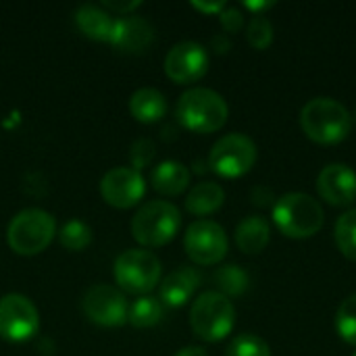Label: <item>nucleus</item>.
Returning <instances> with one entry per match:
<instances>
[{
    "label": "nucleus",
    "mask_w": 356,
    "mask_h": 356,
    "mask_svg": "<svg viewBox=\"0 0 356 356\" xmlns=\"http://www.w3.org/2000/svg\"><path fill=\"white\" fill-rule=\"evenodd\" d=\"M56 234V221L42 209H25L17 213L6 229L8 246L23 257H33L46 250Z\"/></svg>",
    "instance_id": "obj_4"
},
{
    "label": "nucleus",
    "mask_w": 356,
    "mask_h": 356,
    "mask_svg": "<svg viewBox=\"0 0 356 356\" xmlns=\"http://www.w3.org/2000/svg\"><path fill=\"white\" fill-rule=\"evenodd\" d=\"M154 156V144L150 140H138L134 146H131V163H134V169H142L146 167Z\"/></svg>",
    "instance_id": "obj_29"
},
{
    "label": "nucleus",
    "mask_w": 356,
    "mask_h": 356,
    "mask_svg": "<svg viewBox=\"0 0 356 356\" xmlns=\"http://www.w3.org/2000/svg\"><path fill=\"white\" fill-rule=\"evenodd\" d=\"M225 356H271V348L257 334H240L229 342Z\"/></svg>",
    "instance_id": "obj_27"
},
{
    "label": "nucleus",
    "mask_w": 356,
    "mask_h": 356,
    "mask_svg": "<svg viewBox=\"0 0 356 356\" xmlns=\"http://www.w3.org/2000/svg\"><path fill=\"white\" fill-rule=\"evenodd\" d=\"M75 23L77 27L83 31V35L92 38V40H102V42H108L111 40V33H113V25H115V19L113 15L102 8V6H96V4H83L77 8L75 13Z\"/></svg>",
    "instance_id": "obj_18"
},
{
    "label": "nucleus",
    "mask_w": 356,
    "mask_h": 356,
    "mask_svg": "<svg viewBox=\"0 0 356 356\" xmlns=\"http://www.w3.org/2000/svg\"><path fill=\"white\" fill-rule=\"evenodd\" d=\"M175 356H209V353L204 348H200V346H186Z\"/></svg>",
    "instance_id": "obj_34"
},
{
    "label": "nucleus",
    "mask_w": 356,
    "mask_h": 356,
    "mask_svg": "<svg viewBox=\"0 0 356 356\" xmlns=\"http://www.w3.org/2000/svg\"><path fill=\"white\" fill-rule=\"evenodd\" d=\"M129 113L142 123L161 121L167 113V98L154 88H140L129 98Z\"/></svg>",
    "instance_id": "obj_20"
},
{
    "label": "nucleus",
    "mask_w": 356,
    "mask_h": 356,
    "mask_svg": "<svg viewBox=\"0 0 356 356\" xmlns=\"http://www.w3.org/2000/svg\"><path fill=\"white\" fill-rule=\"evenodd\" d=\"M138 6H140L138 0H129V2H111V0H106V2H102V8L115 10V13H119V15H125V13H129V10H134V8H138Z\"/></svg>",
    "instance_id": "obj_31"
},
{
    "label": "nucleus",
    "mask_w": 356,
    "mask_h": 356,
    "mask_svg": "<svg viewBox=\"0 0 356 356\" xmlns=\"http://www.w3.org/2000/svg\"><path fill=\"white\" fill-rule=\"evenodd\" d=\"M219 21H221V25H223V29L227 33H238L244 27V15H242L240 8H234V6L223 8L219 13Z\"/></svg>",
    "instance_id": "obj_30"
},
{
    "label": "nucleus",
    "mask_w": 356,
    "mask_h": 356,
    "mask_svg": "<svg viewBox=\"0 0 356 356\" xmlns=\"http://www.w3.org/2000/svg\"><path fill=\"white\" fill-rule=\"evenodd\" d=\"M58 240L60 244L67 248V250H83L90 246L92 242V229L88 223L79 221V219H73V221H67L60 232H58Z\"/></svg>",
    "instance_id": "obj_25"
},
{
    "label": "nucleus",
    "mask_w": 356,
    "mask_h": 356,
    "mask_svg": "<svg viewBox=\"0 0 356 356\" xmlns=\"http://www.w3.org/2000/svg\"><path fill=\"white\" fill-rule=\"evenodd\" d=\"M355 117H356V115H355Z\"/></svg>",
    "instance_id": "obj_37"
},
{
    "label": "nucleus",
    "mask_w": 356,
    "mask_h": 356,
    "mask_svg": "<svg viewBox=\"0 0 356 356\" xmlns=\"http://www.w3.org/2000/svg\"><path fill=\"white\" fill-rule=\"evenodd\" d=\"M271 238V227L265 217L250 215L236 227V244L244 254H261Z\"/></svg>",
    "instance_id": "obj_17"
},
{
    "label": "nucleus",
    "mask_w": 356,
    "mask_h": 356,
    "mask_svg": "<svg viewBox=\"0 0 356 356\" xmlns=\"http://www.w3.org/2000/svg\"><path fill=\"white\" fill-rule=\"evenodd\" d=\"M184 246L188 257L196 265H217L225 259L227 254V236L225 229L211 221V219H200L194 221L184 236Z\"/></svg>",
    "instance_id": "obj_9"
},
{
    "label": "nucleus",
    "mask_w": 356,
    "mask_h": 356,
    "mask_svg": "<svg viewBox=\"0 0 356 356\" xmlns=\"http://www.w3.org/2000/svg\"><path fill=\"white\" fill-rule=\"evenodd\" d=\"M81 309L86 317L102 327H119L127 321L129 305L121 290L106 284L90 286L81 298Z\"/></svg>",
    "instance_id": "obj_10"
},
{
    "label": "nucleus",
    "mask_w": 356,
    "mask_h": 356,
    "mask_svg": "<svg viewBox=\"0 0 356 356\" xmlns=\"http://www.w3.org/2000/svg\"><path fill=\"white\" fill-rule=\"evenodd\" d=\"M154 38L152 25L144 17H121L115 19L113 33H111V44L123 52H144Z\"/></svg>",
    "instance_id": "obj_15"
},
{
    "label": "nucleus",
    "mask_w": 356,
    "mask_h": 356,
    "mask_svg": "<svg viewBox=\"0 0 356 356\" xmlns=\"http://www.w3.org/2000/svg\"><path fill=\"white\" fill-rule=\"evenodd\" d=\"M273 25L265 15H254L246 27L248 44L257 50H267L273 44Z\"/></svg>",
    "instance_id": "obj_28"
},
{
    "label": "nucleus",
    "mask_w": 356,
    "mask_h": 356,
    "mask_svg": "<svg viewBox=\"0 0 356 356\" xmlns=\"http://www.w3.org/2000/svg\"><path fill=\"white\" fill-rule=\"evenodd\" d=\"M175 115L186 129L194 134H213L225 125L229 108L223 96L215 90L192 88L179 96Z\"/></svg>",
    "instance_id": "obj_3"
},
{
    "label": "nucleus",
    "mask_w": 356,
    "mask_h": 356,
    "mask_svg": "<svg viewBox=\"0 0 356 356\" xmlns=\"http://www.w3.org/2000/svg\"><path fill=\"white\" fill-rule=\"evenodd\" d=\"M165 315V305L154 298V296H142L138 298L131 307H129V313H127V321L138 327V330H146V327H152L156 325Z\"/></svg>",
    "instance_id": "obj_22"
},
{
    "label": "nucleus",
    "mask_w": 356,
    "mask_h": 356,
    "mask_svg": "<svg viewBox=\"0 0 356 356\" xmlns=\"http://www.w3.org/2000/svg\"><path fill=\"white\" fill-rule=\"evenodd\" d=\"M213 282L217 284L219 292L223 296H242L248 286H250V277L248 273L238 267V265H225V267H219L213 275Z\"/></svg>",
    "instance_id": "obj_23"
},
{
    "label": "nucleus",
    "mask_w": 356,
    "mask_h": 356,
    "mask_svg": "<svg viewBox=\"0 0 356 356\" xmlns=\"http://www.w3.org/2000/svg\"><path fill=\"white\" fill-rule=\"evenodd\" d=\"M209 52L202 44L186 40L175 44L165 56V73L175 83H194L209 71Z\"/></svg>",
    "instance_id": "obj_12"
},
{
    "label": "nucleus",
    "mask_w": 356,
    "mask_h": 356,
    "mask_svg": "<svg viewBox=\"0 0 356 356\" xmlns=\"http://www.w3.org/2000/svg\"><path fill=\"white\" fill-rule=\"evenodd\" d=\"M213 48H215L217 52L223 54V52H227V50L232 48V42H229L225 35H215V38H213Z\"/></svg>",
    "instance_id": "obj_33"
},
{
    "label": "nucleus",
    "mask_w": 356,
    "mask_h": 356,
    "mask_svg": "<svg viewBox=\"0 0 356 356\" xmlns=\"http://www.w3.org/2000/svg\"><path fill=\"white\" fill-rule=\"evenodd\" d=\"M271 217L275 227L292 240L313 238L315 234H319L325 221L323 207L319 204V200L305 192H290L277 198Z\"/></svg>",
    "instance_id": "obj_2"
},
{
    "label": "nucleus",
    "mask_w": 356,
    "mask_h": 356,
    "mask_svg": "<svg viewBox=\"0 0 356 356\" xmlns=\"http://www.w3.org/2000/svg\"><path fill=\"white\" fill-rule=\"evenodd\" d=\"M319 196L332 207H350L356 200V173L344 163H332L317 177Z\"/></svg>",
    "instance_id": "obj_14"
},
{
    "label": "nucleus",
    "mask_w": 356,
    "mask_h": 356,
    "mask_svg": "<svg viewBox=\"0 0 356 356\" xmlns=\"http://www.w3.org/2000/svg\"><path fill=\"white\" fill-rule=\"evenodd\" d=\"M334 236H336V244L340 252L348 261L356 263V209H350L342 217H338Z\"/></svg>",
    "instance_id": "obj_24"
},
{
    "label": "nucleus",
    "mask_w": 356,
    "mask_h": 356,
    "mask_svg": "<svg viewBox=\"0 0 356 356\" xmlns=\"http://www.w3.org/2000/svg\"><path fill=\"white\" fill-rule=\"evenodd\" d=\"M200 273L192 267L175 269L161 284V302L167 307H184L200 286Z\"/></svg>",
    "instance_id": "obj_16"
},
{
    "label": "nucleus",
    "mask_w": 356,
    "mask_h": 356,
    "mask_svg": "<svg viewBox=\"0 0 356 356\" xmlns=\"http://www.w3.org/2000/svg\"><path fill=\"white\" fill-rule=\"evenodd\" d=\"M40 325L38 309L23 294H6L0 298V338L8 342L29 340Z\"/></svg>",
    "instance_id": "obj_11"
},
{
    "label": "nucleus",
    "mask_w": 356,
    "mask_h": 356,
    "mask_svg": "<svg viewBox=\"0 0 356 356\" xmlns=\"http://www.w3.org/2000/svg\"><path fill=\"white\" fill-rule=\"evenodd\" d=\"M181 227V213L167 200L146 202L131 219V236L148 248L165 246Z\"/></svg>",
    "instance_id": "obj_5"
},
{
    "label": "nucleus",
    "mask_w": 356,
    "mask_h": 356,
    "mask_svg": "<svg viewBox=\"0 0 356 356\" xmlns=\"http://www.w3.org/2000/svg\"><path fill=\"white\" fill-rule=\"evenodd\" d=\"M192 6L202 13H221L225 8V2H192Z\"/></svg>",
    "instance_id": "obj_32"
},
{
    "label": "nucleus",
    "mask_w": 356,
    "mask_h": 356,
    "mask_svg": "<svg viewBox=\"0 0 356 356\" xmlns=\"http://www.w3.org/2000/svg\"><path fill=\"white\" fill-rule=\"evenodd\" d=\"M223 202H225V192H223V188L219 184L200 181L190 190V194L186 198V209L192 215L204 217V215H211V213L219 211Z\"/></svg>",
    "instance_id": "obj_21"
},
{
    "label": "nucleus",
    "mask_w": 356,
    "mask_h": 356,
    "mask_svg": "<svg viewBox=\"0 0 356 356\" xmlns=\"http://www.w3.org/2000/svg\"><path fill=\"white\" fill-rule=\"evenodd\" d=\"M300 127L307 138L317 144H340L353 129V115L336 98L319 96L302 106Z\"/></svg>",
    "instance_id": "obj_1"
},
{
    "label": "nucleus",
    "mask_w": 356,
    "mask_h": 356,
    "mask_svg": "<svg viewBox=\"0 0 356 356\" xmlns=\"http://www.w3.org/2000/svg\"><path fill=\"white\" fill-rule=\"evenodd\" d=\"M152 188L165 196L181 194L190 184V171L179 161H163L152 171Z\"/></svg>",
    "instance_id": "obj_19"
},
{
    "label": "nucleus",
    "mask_w": 356,
    "mask_h": 356,
    "mask_svg": "<svg viewBox=\"0 0 356 356\" xmlns=\"http://www.w3.org/2000/svg\"><path fill=\"white\" fill-rule=\"evenodd\" d=\"M236 323V309L221 292L200 294L190 309L192 332L204 342H219L227 338Z\"/></svg>",
    "instance_id": "obj_6"
},
{
    "label": "nucleus",
    "mask_w": 356,
    "mask_h": 356,
    "mask_svg": "<svg viewBox=\"0 0 356 356\" xmlns=\"http://www.w3.org/2000/svg\"><path fill=\"white\" fill-rule=\"evenodd\" d=\"M146 181L134 167H115L100 179V194L115 209H129L142 200Z\"/></svg>",
    "instance_id": "obj_13"
},
{
    "label": "nucleus",
    "mask_w": 356,
    "mask_h": 356,
    "mask_svg": "<svg viewBox=\"0 0 356 356\" xmlns=\"http://www.w3.org/2000/svg\"><path fill=\"white\" fill-rule=\"evenodd\" d=\"M115 280L125 292L146 294L161 282V261L150 250H125L115 261Z\"/></svg>",
    "instance_id": "obj_8"
},
{
    "label": "nucleus",
    "mask_w": 356,
    "mask_h": 356,
    "mask_svg": "<svg viewBox=\"0 0 356 356\" xmlns=\"http://www.w3.org/2000/svg\"><path fill=\"white\" fill-rule=\"evenodd\" d=\"M275 2H244V6L246 8H250V10H259V15H261V10H265V8H271Z\"/></svg>",
    "instance_id": "obj_35"
},
{
    "label": "nucleus",
    "mask_w": 356,
    "mask_h": 356,
    "mask_svg": "<svg viewBox=\"0 0 356 356\" xmlns=\"http://www.w3.org/2000/svg\"><path fill=\"white\" fill-rule=\"evenodd\" d=\"M353 356H356V353H355V355H353Z\"/></svg>",
    "instance_id": "obj_36"
},
{
    "label": "nucleus",
    "mask_w": 356,
    "mask_h": 356,
    "mask_svg": "<svg viewBox=\"0 0 356 356\" xmlns=\"http://www.w3.org/2000/svg\"><path fill=\"white\" fill-rule=\"evenodd\" d=\"M259 150L257 144L244 134H227L219 138L209 154L211 169L227 179L246 175L257 163Z\"/></svg>",
    "instance_id": "obj_7"
},
{
    "label": "nucleus",
    "mask_w": 356,
    "mask_h": 356,
    "mask_svg": "<svg viewBox=\"0 0 356 356\" xmlns=\"http://www.w3.org/2000/svg\"><path fill=\"white\" fill-rule=\"evenodd\" d=\"M336 332L344 342L356 346V294L348 296L346 300H342V305L338 307Z\"/></svg>",
    "instance_id": "obj_26"
}]
</instances>
